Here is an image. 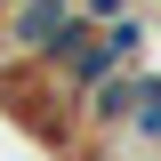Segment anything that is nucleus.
I'll list each match as a JSON object with an SVG mask.
<instances>
[{
    "mask_svg": "<svg viewBox=\"0 0 161 161\" xmlns=\"http://www.w3.org/2000/svg\"><path fill=\"white\" fill-rule=\"evenodd\" d=\"M80 16L89 24H121V16H137V0H80Z\"/></svg>",
    "mask_w": 161,
    "mask_h": 161,
    "instance_id": "obj_1",
    "label": "nucleus"
}]
</instances>
